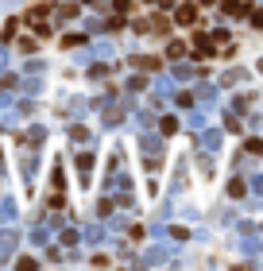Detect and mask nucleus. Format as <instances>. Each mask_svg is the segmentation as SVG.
<instances>
[{
	"mask_svg": "<svg viewBox=\"0 0 263 271\" xmlns=\"http://www.w3.org/2000/svg\"><path fill=\"white\" fill-rule=\"evenodd\" d=\"M193 19H198V8H193V4H182V8H178V24H182V27H190Z\"/></svg>",
	"mask_w": 263,
	"mask_h": 271,
	"instance_id": "1",
	"label": "nucleus"
},
{
	"mask_svg": "<svg viewBox=\"0 0 263 271\" xmlns=\"http://www.w3.org/2000/svg\"><path fill=\"white\" fill-rule=\"evenodd\" d=\"M16 248V233H0V256H12Z\"/></svg>",
	"mask_w": 263,
	"mask_h": 271,
	"instance_id": "2",
	"label": "nucleus"
},
{
	"mask_svg": "<svg viewBox=\"0 0 263 271\" xmlns=\"http://www.w3.org/2000/svg\"><path fill=\"white\" fill-rule=\"evenodd\" d=\"M78 171H81V178H89V171H93V155H81L78 159Z\"/></svg>",
	"mask_w": 263,
	"mask_h": 271,
	"instance_id": "3",
	"label": "nucleus"
},
{
	"mask_svg": "<svg viewBox=\"0 0 263 271\" xmlns=\"http://www.w3.org/2000/svg\"><path fill=\"white\" fill-rule=\"evenodd\" d=\"M16 217V205H12V201H4V205H0V221H12Z\"/></svg>",
	"mask_w": 263,
	"mask_h": 271,
	"instance_id": "4",
	"label": "nucleus"
},
{
	"mask_svg": "<svg viewBox=\"0 0 263 271\" xmlns=\"http://www.w3.org/2000/svg\"><path fill=\"white\" fill-rule=\"evenodd\" d=\"M205 4H209V0H205Z\"/></svg>",
	"mask_w": 263,
	"mask_h": 271,
	"instance_id": "5",
	"label": "nucleus"
}]
</instances>
